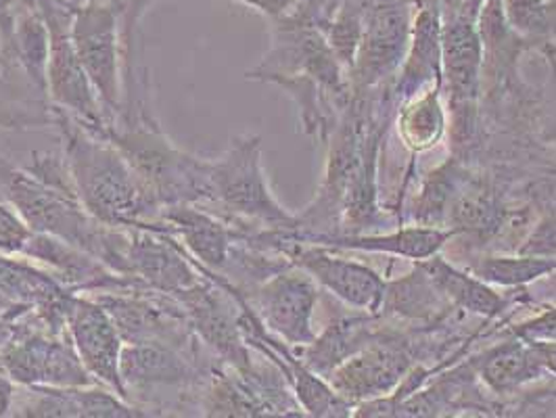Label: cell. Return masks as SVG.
I'll use <instances>...</instances> for the list:
<instances>
[{"label": "cell", "instance_id": "obj_1", "mask_svg": "<svg viewBox=\"0 0 556 418\" xmlns=\"http://www.w3.org/2000/svg\"><path fill=\"white\" fill-rule=\"evenodd\" d=\"M149 83L126 94L124 110L99 137L112 140L160 207L212 205V160L182 151L167 139L149 107Z\"/></svg>", "mask_w": 556, "mask_h": 418}, {"label": "cell", "instance_id": "obj_2", "mask_svg": "<svg viewBox=\"0 0 556 418\" xmlns=\"http://www.w3.org/2000/svg\"><path fill=\"white\" fill-rule=\"evenodd\" d=\"M51 110L84 210L99 223L115 228H144L155 223L162 212L160 203L149 195L112 140L88 130L70 113Z\"/></svg>", "mask_w": 556, "mask_h": 418}, {"label": "cell", "instance_id": "obj_3", "mask_svg": "<svg viewBox=\"0 0 556 418\" xmlns=\"http://www.w3.org/2000/svg\"><path fill=\"white\" fill-rule=\"evenodd\" d=\"M226 223L243 230H295L298 214L278 201L266 176L262 137L239 135L223 155L212 160V205Z\"/></svg>", "mask_w": 556, "mask_h": 418}, {"label": "cell", "instance_id": "obj_4", "mask_svg": "<svg viewBox=\"0 0 556 418\" xmlns=\"http://www.w3.org/2000/svg\"><path fill=\"white\" fill-rule=\"evenodd\" d=\"M124 11L126 0H88L74 11L72 38L110 126L124 107Z\"/></svg>", "mask_w": 556, "mask_h": 418}, {"label": "cell", "instance_id": "obj_5", "mask_svg": "<svg viewBox=\"0 0 556 418\" xmlns=\"http://www.w3.org/2000/svg\"><path fill=\"white\" fill-rule=\"evenodd\" d=\"M49 28L47 97L51 107L74 115L88 130L101 135L110 126L101 99L90 83L72 38L74 7L65 0H31Z\"/></svg>", "mask_w": 556, "mask_h": 418}, {"label": "cell", "instance_id": "obj_6", "mask_svg": "<svg viewBox=\"0 0 556 418\" xmlns=\"http://www.w3.org/2000/svg\"><path fill=\"white\" fill-rule=\"evenodd\" d=\"M199 268V266H197ZM203 275L193 287L172 295L182 309L199 341L220 360L237 370H250L251 347L241 331L239 302L223 275L199 268Z\"/></svg>", "mask_w": 556, "mask_h": 418}, {"label": "cell", "instance_id": "obj_7", "mask_svg": "<svg viewBox=\"0 0 556 418\" xmlns=\"http://www.w3.org/2000/svg\"><path fill=\"white\" fill-rule=\"evenodd\" d=\"M212 360L216 358L195 356L164 341H140L124 343L119 370L128 400L140 408L149 393L160 395V391L166 390L197 397L199 402L205 381L220 363Z\"/></svg>", "mask_w": 556, "mask_h": 418}, {"label": "cell", "instance_id": "obj_8", "mask_svg": "<svg viewBox=\"0 0 556 418\" xmlns=\"http://www.w3.org/2000/svg\"><path fill=\"white\" fill-rule=\"evenodd\" d=\"M245 300L268 333L289 347H306L314 341V314L320 302L318 282L295 264L262 280Z\"/></svg>", "mask_w": 556, "mask_h": 418}, {"label": "cell", "instance_id": "obj_9", "mask_svg": "<svg viewBox=\"0 0 556 418\" xmlns=\"http://www.w3.org/2000/svg\"><path fill=\"white\" fill-rule=\"evenodd\" d=\"M282 237L289 245L268 235V239L273 241L270 248L282 251L291 264L306 270L320 289L329 291L339 302L370 314L383 307L388 280L377 270L356 259L334 255L329 248L300 241L291 235V230H285Z\"/></svg>", "mask_w": 556, "mask_h": 418}, {"label": "cell", "instance_id": "obj_10", "mask_svg": "<svg viewBox=\"0 0 556 418\" xmlns=\"http://www.w3.org/2000/svg\"><path fill=\"white\" fill-rule=\"evenodd\" d=\"M65 329L83 360L88 375L128 400L122 381V350L124 339L113 322L112 314L92 295H65Z\"/></svg>", "mask_w": 556, "mask_h": 418}, {"label": "cell", "instance_id": "obj_11", "mask_svg": "<svg viewBox=\"0 0 556 418\" xmlns=\"http://www.w3.org/2000/svg\"><path fill=\"white\" fill-rule=\"evenodd\" d=\"M144 228H155L174 237L195 266L218 275H223L239 241L237 226L195 203L166 205L155 223L147 224Z\"/></svg>", "mask_w": 556, "mask_h": 418}, {"label": "cell", "instance_id": "obj_12", "mask_svg": "<svg viewBox=\"0 0 556 418\" xmlns=\"http://www.w3.org/2000/svg\"><path fill=\"white\" fill-rule=\"evenodd\" d=\"M128 273L142 289L176 295L201 280V273L182 245L155 228H128Z\"/></svg>", "mask_w": 556, "mask_h": 418}, {"label": "cell", "instance_id": "obj_13", "mask_svg": "<svg viewBox=\"0 0 556 418\" xmlns=\"http://www.w3.org/2000/svg\"><path fill=\"white\" fill-rule=\"evenodd\" d=\"M413 20L400 4L379 7L362 28L361 42L352 61L356 86L383 83L402 67L410 45Z\"/></svg>", "mask_w": 556, "mask_h": 418}, {"label": "cell", "instance_id": "obj_14", "mask_svg": "<svg viewBox=\"0 0 556 418\" xmlns=\"http://www.w3.org/2000/svg\"><path fill=\"white\" fill-rule=\"evenodd\" d=\"M408 356L395 347L364 345L361 352L339 364L329 383L350 404H364L391 395L408 375Z\"/></svg>", "mask_w": 556, "mask_h": 418}, {"label": "cell", "instance_id": "obj_15", "mask_svg": "<svg viewBox=\"0 0 556 418\" xmlns=\"http://www.w3.org/2000/svg\"><path fill=\"white\" fill-rule=\"evenodd\" d=\"M458 230L442 226H408L388 235H316L309 239H300L306 243H316L329 250L366 251V253H386L395 257H406L413 262H422L444 250L445 243L456 237Z\"/></svg>", "mask_w": 556, "mask_h": 418}, {"label": "cell", "instance_id": "obj_16", "mask_svg": "<svg viewBox=\"0 0 556 418\" xmlns=\"http://www.w3.org/2000/svg\"><path fill=\"white\" fill-rule=\"evenodd\" d=\"M483 42L473 22L465 17L450 20L442 26V83L447 84L452 103L467 110L475 101Z\"/></svg>", "mask_w": 556, "mask_h": 418}, {"label": "cell", "instance_id": "obj_17", "mask_svg": "<svg viewBox=\"0 0 556 418\" xmlns=\"http://www.w3.org/2000/svg\"><path fill=\"white\" fill-rule=\"evenodd\" d=\"M435 83H442V22L433 9H425L413 20L410 45L395 92L406 101Z\"/></svg>", "mask_w": 556, "mask_h": 418}, {"label": "cell", "instance_id": "obj_18", "mask_svg": "<svg viewBox=\"0 0 556 418\" xmlns=\"http://www.w3.org/2000/svg\"><path fill=\"white\" fill-rule=\"evenodd\" d=\"M417 264L435 284V289L444 295L445 302L452 306L460 307L477 316H485V318L501 314L506 307V300L492 284L477 279L473 273L469 275L458 270L440 253Z\"/></svg>", "mask_w": 556, "mask_h": 418}, {"label": "cell", "instance_id": "obj_19", "mask_svg": "<svg viewBox=\"0 0 556 418\" xmlns=\"http://www.w3.org/2000/svg\"><path fill=\"white\" fill-rule=\"evenodd\" d=\"M475 370L488 390L498 395L515 393L546 375L531 343L519 337L479 356L475 360Z\"/></svg>", "mask_w": 556, "mask_h": 418}, {"label": "cell", "instance_id": "obj_20", "mask_svg": "<svg viewBox=\"0 0 556 418\" xmlns=\"http://www.w3.org/2000/svg\"><path fill=\"white\" fill-rule=\"evenodd\" d=\"M49 28L38 9L26 0L13 20L9 47L2 51L13 56L24 69L29 83L47 94V63H49Z\"/></svg>", "mask_w": 556, "mask_h": 418}, {"label": "cell", "instance_id": "obj_21", "mask_svg": "<svg viewBox=\"0 0 556 418\" xmlns=\"http://www.w3.org/2000/svg\"><path fill=\"white\" fill-rule=\"evenodd\" d=\"M442 83L431 84L425 92L406 99L397 115V132L413 151H429L444 139L445 112Z\"/></svg>", "mask_w": 556, "mask_h": 418}, {"label": "cell", "instance_id": "obj_22", "mask_svg": "<svg viewBox=\"0 0 556 418\" xmlns=\"http://www.w3.org/2000/svg\"><path fill=\"white\" fill-rule=\"evenodd\" d=\"M366 345V334L361 322H350L348 318H337L320 334L314 337L302 350V360L309 370L329 379L339 364L345 363L350 356L361 352Z\"/></svg>", "mask_w": 556, "mask_h": 418}, {"label": "cell", "instance_id": "obj_23", "mask_svg": "<svg viewBox=\"0 0 556 418\" xmlns=\"http://www.w3.org/2000/svg\"><path fill=\"white\" fill-rule=\"evenodd\" d=\"M556 268L555 257L535 255H488L471 266L477 279L485 280L492 287H528L531 282L546 279Z\"/></svg>", "mask_w": 556, "mask_h": 418}, {"label": "cell", "instance_id": "obj_24", "mask_svg": "<svg viewBox=\"0 0 556 418\" xmlns=\"http://www.w3.org/2000/svg\"><path fill=\"white\" fill-rule=\"evenodd\" d=\"M442 302L444 295L417 264V270L406 279L388 282L383 307L404 318H429L442 307Z\"/></svg>", "mask_w": 556, "mask_h": 418}, {"label": "cell", "instance_id": "obj_25", "mask_svg": "<svg viewBox=\"0 0 556 418\" xmlns=\"http://www.w3.org/2000/svg\"><path fill=\"white\" fill-rule=\"evenodd\" d=\"M458 178H456V166L444 164L431 172L425 180V187L420 191L417 205H415V218L422 226H440L450 216V210L456 201L458 191Z\"/></svg>", "mask_w": 556, "mask_h": 418}, {"label": "cell", "instance_id": "obj_26", "mask_svg": "<svg viewBox=\"0 0 556 418\" xmlns=\"http://www.w3.org/2000/svg\"><path fill=\"white\" fill-rule=\"evenodd\" d=\"M454 230L458 232H490L498 228L501 207L490 195L483 193H465L456 197L450 216Z\"/></svg>", "mask_w": 556, "mask_h": 418}, {"label": "cell", "instance_id": "obj_27", "mask_svg": "<svg viewBox=\"0 0 556 418\" xmlns=\"http://www.w3.org/2000/svg\"><path fill=\"white\" fill-rule=\"evenodd\" d=\"M502 11L508 26L521 38H538L551 28L546 0H502Z\"/></svg>", "mask_w": 556, "mask_h": 418}, {"label": "cell", "instance_id": "obj_28", "mask_svg": "<svg viewBox=\"0 0 556 418\" xmlns=\"http://www.w3.org/2000/svg\"><path fill=\"white\" fill-rule=\"evenodd\" d=\"M31 237L34 230L22 214L7 199H0V255H22Z\"/></svg>", "mask_w": 556, "mask_h": 418}, {"label": "cell", "instance_id": "obj_29", "mask_svg": "<svg viewBox=\"0 0 556 418\" xmlns=\"http://www.w3.org/2000/svg\"><path fill=\"white\" fill-rule=\"evenodd\" d=\"M517 253L556 259V216H546L535 224Z\"/></svg>", "mask_w": 556, "mask_h": 418}, {"label": "cell", "instance_id": "obj_30", "mask_svg": "<svg viewBox=\"0 0 556 418\" xmlns=\"http://www.w3.org/2000/svg\"><path fill=\"white\" fill-rule=\"evenodd\" d=\"M513 333L523 341H556V307L538 314L528 322H521Z\"/></svg>", "mask_w": 556, "mask_h": 418}, {"label": "cell", "instance_id": "obj_31", "mask_svg": "<svg viewBox=\"0 0 556 418\" xmlns=\"http://www.w3.org/2000/svg\"><path fill=\"white\" fill-rule=\"evenodd\" d=\"M139 4L142 11L149 9V4L157 2V0H135ZM235 2H241L245 4L248 9H253L257 13H262L264 17L268 20H280V17H287L291 15L293 11H298V7L302 4V0H235Z\"/></svg>", "mask_w": 556, "mask_h": 418}, {"label": "cell", "instance_id": "obj_32", "mask_svg": "<svg viewBox=\"0 0 556 418\" xmlns=\"http://www.w3.org/2000/svg\"><path fill=\"white\" fill-rule=\"evenodd\" d=\"M24 2L26 0H0V42H2V51L9 47L15 13Z\"/></svg>", "mask_w": 556, "mask_h": 418}, {"label": "cell", "instance_id": "obj_33", "mask_svg": "<svg viewBox=\"0 0 556 418\" xmlns=\"http://www.w3.org/2000/svg\"><path fill=\"white\" fill-rule=\"evenodd\" d=\"M542 368L556 377V341H529Z\"/></svg>", "mask_w": 556, "mask_h": 418}, {"label": "cell", "instance_id": "obj_34", "mask_svg": "<svg viewBox=\"0 0 556 418\" xmlns=\"http://www.w3.org/2000/svg\"><path fill=\"white\" fill-rule=\"evenodd\" d=\"M15 383L0 370V417H9L11 404H13V393H15Z\"/></svg>", "mask_w": 556, "mask_h": 418}, {"label": "cell", "instance_id": "obj_35", "mask_svg": "<svg viewBox=\"0 0 556 418\" xmlns=\"http://www.w3.org/2000/svg\"><path fill=\"white\" fill-rule=\"evenodd\" d=\"M20 318H13L9 314H0V350L13 339V334L17 331V320Z\"/></svg>", "mask_w": 556, "mask_h": 418}, {"label": "cell", "instance_id": "obj_36", "mask_svg": "<svg viewBox=\"0 0 556 418\" xmlns=\"http://www.w3.org/2000/svg\"><path fill=\"white\" fill-rule=\"evenodd\" d=\"M546 279H548V284L553 287V291H555L556 295V268L553 270V273H551V275H548V277H546Z\"/></svg>", "mask_w": 556, "mask_h": 418}, {"label": "cell", "instance_id": "obj_37", "mask_svg": "<svg viewBox=\"0 0 556 418\" xmlns=\"http://www.w3.org/2000/svg\"><path fill=\"white\" fill-rule=\"evenodd\" d=\"M551 139L555 140L556 142V115H555V122L551 124Z\"/></svg>", "mask_w": 556, "mask_h": 418}]
</instances>
